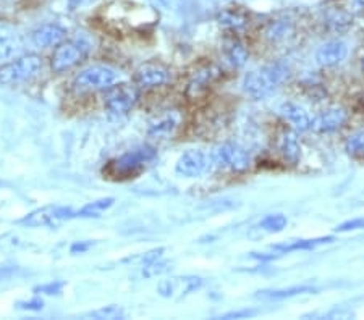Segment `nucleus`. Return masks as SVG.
I'll use <instances>...</instances> for the list:
<instances>
[{"mask_svg":"<svg viewBox=\"0 0 364 320\" xmlns=\"http://www.w3.org/2000/svg\"><path fill=\"white\" fill-rule=\"evenodd\" d=\"M290 77L289 67L284 63H272L256 72H251L245 78V92L252 99H262L279 87L284 81Z\"/></svg>","mask_w":364,"mask_h":320,"instance_id":"nucleus-1","label":"nucleus"},{"mask_svg":"<svg viewBox=\"0 0 364 320\" xmlns=\"http://www.w3.org/2000/svg\"><path fill=\"white\" fill-rule=\"evenodd\" d=\"M43 70V60L38 55H23L15 60L0 65V83L2 84H20L38 77Z\"/></svg>","mask_w":364,"mask_h":320,"instance_id":"nucleus-2","label":"nucleus"},{"mask_svg":"<svg viewBox=\"0 0 364 320\" xmlns=\"http://www.w3.org/2000/svg\"><path fill=\"white\" fill-rule=\"evenodd\" d=\"M90 50L91 44L87 43L86 38H76L73 40L58 44L54 50V55H52V70L55 73H62L65 70L73 68L85 60Z\"/></svg>","mask_w":364,"mask_h":320,"instance_id":"nucleus-3","label":"nucleus"},{"mask_svg":"<svg viewBox=\"0 0 364 320\" xmlns=\"http://www.w3.org/2000/svg\"><path fill=\"white\" fill-rule=\"evenodd\" d=\"M119 79V72L110 67L96 65L81 72L73 81V87L80 92L109 89Z\"/></svg>","mask_w":364,"mask_h":320,"instance_id":"nucleus-4","label":"nucleus"},{"mask_svg":"<svg viewBox=\"0 0 364 320\" xmlns=\"http://www.w3.org/2000/svg\"><path fill=\"white\" fill-rule=\"evenodd\" d=\"M210 160L217 168L230 172H245L251 165L250 154L243 148L232 143L217 145L210 154Z\"/></svg>","mask_w":364,"mask_h":320,"instance_id":"nucleus-5","label":"nucleus"},{"mask_svg":"<svg viewBox=\"0 0 364 320\" xmlns=\"http://www.w3.org/2000/svg\"><path fill=\"white\" fill-rule=\"evenodd\" d=\"M139 92L132 84H117L110 86L104 97V106L112 116L127 115L136 106Z\"/></svg>","mask_w":364,"mask_h":320,"instance_id":"nucleus-6","label":"nucleus"},{"mask_svg":"<svg viewBox=\"0 0 364 320\" xmlns=\"http://www.w3.org/2000/svg\"><path fill=\"white\" fill-rule=\"evenodd\" d=\"M72 219H76V211H73L72 207L47 206L26 215V217L21 220V224L36 228V226H55L58 224L68 222V220Z\"/></svg>","mask_w":364,"mask_h":320,"instance_id":"nucleus-7","label":"nucleus"},{"mask_svg":"<svg viewBox=\"0 0 364 320\" xmlns=\"http://www.w3.org/2000/svg\"><path fill=\"white\" fill-rule=\"evenodd\" d=\"M157 150L152 148V145H141V148H136L130 150V153L123 154L120 159H117L114 162L115 172L119 175H132L141 170L146 164H149L156 159Z\"/></svg>","mask_w":364,"mask_h":320,"instance_id":"nucleus-8","label":"nucleus"},{"mask_svg":"<svg viewBox=\"0 0 364 320\" xmlns=\"http://www.w3.org/2000/svg\"><path fill=\"white\" fill-rule=\"evenodd\" d=\"M209 167V159L203 150H186L185 154H181V157L175 165V170H177L178 175L186 178H196L199 175H203L205 172V168Z\"/></svg>","mask_w":364,"mask_h":320,"instance_id":"nucleus-9","label":"nucleus"},{"mask_svg":"<svg viewBox=\"0 0 364 320\" xmlns=\"http://www.w3.org/2000/svg\"><path fill=\"white\" fill-rule=\"evenodd\" d=\"M348 118V114L342 107H332L321 112L316 118L311 120V128L319 133H331L340 130Z\"/></svg>","mask_w":364,"mask_h":320,"instance_id":"nucleus-10","label":"nucleus"},{"mask_svg":"<svg viewBox=\"0 0 364 320\" xmlns=\"http://www.w3.org/2000/svg\"><path fill=\"white\" fill-rule=\"evenodd\" d=\"M170 79V72L157 63H144L134 73V83L141 87H156L166 84Z\"/></svg>","mask_w":364,"mask_h":320,"instance_id":"nucleus-11","label":"nucleus"},{"mask_svg":"<svg viewBox=\"0 0 364 320\" xmlns=\"http://www.w3.org/2000/svg\"><path fill=\"white\" fill-rule=\"evenodd\" d=\"M67 38V31L55 23L43 25L31 33V43L34 48L47 49L54 48V45L62 44V40Z\"/></svg>","mask_w":364,"mask_h":320,"instance_id":"nucleus-12","label":"nucleus"},{"mask_svg":"<svg viewBox=\"0 0 364 320\" xmlns=\"http://www.w3.org/2000/svg\"><path fill=\"white\" fill-rule=\"evenodd\" d=\"M346 55H348V45L343 40L333 39L321 45L316 60L322 67H336L345 60Z\"/></svg>","mask_w":364,"mask_h":320,"instance_id":"nucleus-13","label":"nucleus"},{"mask_svg":"<svg viewBox=\"0 0 364 320\" xmlns=\"http://www.w3.org/2000/svg\"><path fill=\"white\" fill-rule=\"evenodd\" d=\"M203 285V280L198 277H186V278H170V280H162L157 287L159 294L164 298H173L175 293L181 296L190 294L191 291L198 289Z\"/></svg>","mask_w":364,"mask_h":320,"instance_id":"nucleus-14","label":"nucleus"},{"mask_svg":"<svg viewBox=\"0 0 364 320\" xmlns=\"http://www.w3.org/2000/svg\"><path fill=\"white\" fill-rule=\"evenodd\" d=\"M280 114L284 115L298 131H306L311 128V118L308 112L303 107H299L298 104L285 102L284 106L280 107Z\"/></svg>","mask_w":364,"mask_h":320,"instance_id":"nucleus-15","label":"nucleus"},{"mask_svg":"<svg viewBox=\"0 0 364 320\" xmlns=\"http://www.w3.org/2000/svg\"><path fill=\"white\" fill-rule=\"evenodd\" d=\"M332 241H333V236H322V238H314V240H296L289 244H275L272 249L282 255L293 251H309V249H314L318 246H322V244H327Z\"/></svg>","mask_w":364,"mask_h":320,"instance_id":"nucleus-16","label":"nucleus"},{"mask_svg":"<svg viewBox=\"0 0 364 320\" xmlns=\"http://www.w3.org/2000/svg\"><path fill=\"white\" fill-rule=\"evenodd\" d=\"M306 293H316V288L313 287H291V288H282V289H262L257 291L256 298L266 299V301H280V299H289L298 294H306Z\"/></svg>","mask_w":364,"mask_h":320,"instance_id":"nucleus-17","label":"nucleus"},{"mask_svg":"<svg viewBox=\"0 0 364 320\" xmlns=\"http://www.w3.org/2000/svg\"><path fill=\"white\" fill-rule=\"evenodd\" d=\"M279 150L280 154L284 155V159L290 164H296L299 160V154H301V149H299L296 135L293 131H284L279 139Z\"/></svg>","mask_w":364,"mask_h":320,"instance_id":"nucleus-18","label":"nucleus"},{"mask_svg":"<svg viewBox=\"0 0 364 320\" xmlns=\"http://www.w3.org/2000/svg\"><path fill=\"white\" fill-rule=\"evenodd\" d=\"M178 126V116L175 114H166L161 115L159 118L151 121L149 125V135L154 138H166L170 136Z\"/></svg>","mask_w":364,"mask_h":320,"instance_id":"nucleus-19","label":"nucleus"},{"mask_svg":"<svg viewBox=\"0 0 364 320\" xmlns=\"http://www.w3.org/2000/svg\"><path fill=\"white\" fill-rule=\"evenodd\" d=\"M224 52L227 60L232 63L233 67H243L246 60H248V50H246L245 45L240 43L237 38H228L224 43Z\"/></svg>","mask_w":364,"mask_h":320,"instance_id":"nucleus-20","label":"nucleus"},{"mask_svg":"<svg viewBox=\"0 0 364 320\" xmlns=\"http://www.w3.org/2000/svg\"><path fill=\"white\" fill-rule=\"evenodd\" d=\"M18 48V36H16L14 29H10L9 26H0V58L14 55Z\"/></svg>","mask_w":364,"mask_h":320,"instance_id":"nucleus-21","label":"nucleus"},{"mask_svg":"<svg viewBox=\"0 0 364 320\" xmlns=\"http://www.w3.org/2000/svg\"><path fill=\"white\" fill-rule=\"evenodd\" d=\"M115 199L114 197H107V199H99L91 204H87L81 211H76V219H91V217H101L104 211H107L109 207L114 206Z\"/></svg>","mask_w":364,"mask_h":320,"instance_id":"nucleus-22","label":"nucleus"},{"mask_svg":"<svg viewBox=\"0 0 364 320\" xmlns=\"http://www.w3.org/2000/svg\"><path fill=\"white\" fill-rule=\"evenodd\" d=\"M293 33V28L290 23L287 21H275L271 23L266 28V38L272 43H280V40H285L287 38H290Z\"/></svg>","mask_w":364,"mask_h":320,"instance_id":"nucleus-23","label":"nucleus"},{"mask_svg":"<svg viewBox=\"0 0 364 320\" xmlns=\"http://www.w3.org/2000/svg\"><path fill=\"white\" fill-rule=\"evenodd\" d=\"M345 148H346V153H348L350 155L360 157V159H363L364 157V130L351 133L348 139H346Z\"/></svg>","mask_w":364,"mask_h":320,"instance_id":"nucleus-24","label":"nucleus"},{"mask_svg":"<svg viewBox=\"0 0 364 320\" xmlns=\"http://www.w3.org/2000/svg\"><path fill=\"white\" fill-rule=\"evenodd\" d=\"M217 20H219L222 26L230 28V29H240V28H243L246 25V16L243 13H240V11H235V10L222 11Z\"/></svg>","mask_w":364,"mask_h":320,"instance_id":"nucleus-25","label":"nucleus"},{"mask_svg":"<svg viewBox=\"0 0 364 320\" xmlns=\"http://www.w3.org/2000/svg\"><path fill=\"white\" fill-rule=\"evenodd\" d=\"M81 317L85 319H107V320H115V319H123L125 317V311L122 309L120 306H107V307H102V309H97V311H92V312H87L83 314Z\"/></svg>","mask_w":364,"mask_h":320,"instance_id":"nucleus-26","label":"nucleus"},{"mask_svg":"<svg viewBox=\"0 0 364 320\" xmlns=\"http://www.w3.org/2000/svg\"><path fill=\"white\" fill-rule=\"evenodd\" d=\"M287 224H289V220H287L285 215L274 214V215H267V217L262 220L259 224V228L267 233H280L285 228Z\"/></svg>","mask_w":364,"mask_h":320,"instance_id":"nucleus-27","label":"nucleus"},{"mask_svg":"<svg viewBox=\"0 0 364 320\" xmlns=\"http://www.w3.org/2000/svg\"><path fill=\"white\" fill-rule=\"evenodd\" d=\"M217 78V70L215 68H205L203 72L196 73L195 79L191 83V89H205L213 81Z\"/></svg>","mask_w":364,"mask_h":320,"instance_id":"nucleus-28","label":"nucleus"},{"mask_svg":"<svg viewBox=\"0 0 364 320\" xmlns=\"http://www.w3.org/2000/svg\"><path fill=\"white\" fill-rule=\"evenodd\" d=\"M168 270V264L167 262H162V260H156L152 262L149 265H144V275L146 277H157L161 275V273L167 272Z\"/></svg>","mask_w":364,"mask_h":320,"instance_id":"nucleus-29","label":"nucleus"},{"mask_svg":"<svg viewBox=\"0 0 364 320\" xmlns=\"http://www.w3.org/2000/svg\"><path fill=\"white\" fill-rule=\"evenodd\" d=\"M364 228V219H353L348 220L342 225L337 226L338 233H346V231H353V230H363Z\"/></svg>","mask_w":364,"mask_h":320,"instance_id":"nucleus-30","label":"nucleus"},{"mask_svg":"<svg viewBox=\"0 0 364 320\" xmlns=\"http://www.w3.org/2000/svg\"><path fill=\"white\" fill-rule=\"evenodd\" d=\"M164 253H166V249H164V248L152 249V251L146 253V254L143 255V259H141V262H143V265H149V264H152V262L161 260V258H162V254H164Z\"/></svg>","mask_w":364,"mask_h":320,"instance_id":"nucleus-31","label":"nucleus"},{"mask_svg":"<svg viewBox=\"0 0 364 320\" xmlns=\"http://www.w3.org/2000/svg\"><path fill=\"white\" fill-rule=\"evenodd\" d=\"M63 288V283L62 282H55V283H49V285H44V287H38L36 293H43V294H58Z\"/></svg>","mask_w":364,"mask_h":320,"instance_id":"nucleus-32","label":"nucleus"},{"mask_svg":"<svg viewBox=\"0 0 364 320\" xmlns=\"http://www.w3.org/2000/svg\"><path fill=\"white\" fill-rule=\"evenodd\" d=\"M18 307L25 311H41L44 307V301L39 298H34L31 301H26V302H18Z\"/></svg>","mask_w":364,"mask_h":320,"instance_id":"nucleus-33","label":"nucleus"},{"mask_svg":"<svg viewBox=\"0 0 364 320\" xmlns=\"http://www.w3.org/2000/svg\"><path fill=\"white\" fill-rule=\"evenodd\" d=\"M251 316H256V311H235V312H228L225 316H222L220 319H248Z\"/></svg>","mask_w":364,"mask_h":320,"instance_id":"nucleus-34","label":"nucleus"},{"mask_svg":"<svg viewBox=\"0 0 364 320\" xmlns=\"http://www.w3.org/2000/svg\"><path fill=\"white\" fill-rule=\"evenodd\" d=\"M16 267H9V265H0V282H5L11 278L16 273Z\"/></svg>","mask_w":364,"mask_h":320,"instance_id":"nucleus-35","label":"nucleus"},{"mask_svg":"<svg viewBox=\"0 0 364 320\" xmlns=\"http://www.w3.org/2000/svg\"><path fill=\"white\" fill-rule=\"evenodd\" d=\"M92 241H83V243H75L73 246H72V253L73 254H76V253H85V251H87V249H90L91 246H92Z\"/></svg>","mask_w":364,"mask_h":320,"instance_id":"nucleus-36","label":"nucleus"},{"mask_svg":"<svg viewBox=\"0 0 364 320\" xmlns=\"http://www.w3.org/2000/svg\"><path fill=\"white\" fill-rule=\"evenodd\" d=\"M92 2H94V0H68V5H70V9H72V10H76V9L86 7V5H90Z\"/></svg>","mask_w":364,"mask_h":320,"instance_id":"nucleus-37","label":"nucleus"},{"mask_svg":"<svg viewBox=\"0 0 364 320\" xmlns=\"http://www.w3.org/2000/svg\"><path fill=\"white\" fill-rule=\"evenodd\" d=\"M355 2L360 5V7H364V0H355Z\"/></svg>","mask_w":364,"mask_h":320,"instance_id":"nucleus-38","label":"nucleus"}]
</instances>
